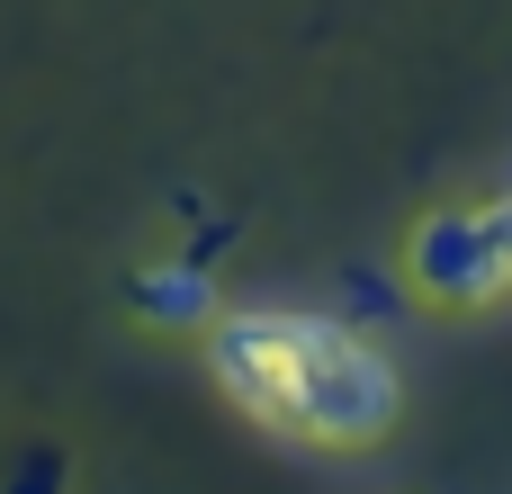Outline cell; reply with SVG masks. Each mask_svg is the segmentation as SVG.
I'll list each match as a JSON object with an SVG mask.
<instances>
[{"instance_id":"6da1fadb","label":"cell","mask_w":512,"mask_h":494,"mask_svg":"<svg viewBox=\"0 0 512 494\" xmlns=\"http://www.w3.org/2000/svg\"><path fill=\"white\" fill-rule=\"evenodd\" d=\"M207 360L261 423L306 432V441H378L396 414V369L333 324L234 315V324H216Z\"/></svg>"}]
</instances>
